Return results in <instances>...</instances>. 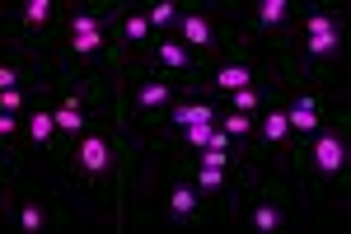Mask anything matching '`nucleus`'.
Returning a JSON list of instances; mask_svg holds the SVG:
<instances>
[{
  "instance_id": "obj_13",
  "label": "nucleus",
  "mask_w": 351,
  "mask_h": 234,
  "mask_svg": "<svg viewBox=\"0 0 351 234\" xmlns=\"http://www.w3.org/2000/svg\"><path fill=\"white\" fill-rule=\"evenodd\" d=\"M160 215L164 220H178V225H206V220H216V211L206 207V197L188 178H178V174H169V192H164Z\"/></svg>"
},
{
  "instance_id": "obj_5",
  "label": "nucleus",
  "mask_w": 351,
  "mask_h": 234,
  "mask_svg": "<svg viewBox=\"0 0 351 234\" xmlns=\"http://www.w3.org/2000/svg\"><path fill=\"white\" fill-rule=\"evenodd\" d=\"M173 38L197 56V66H202V75H206V66L225 56V47L234 43V28L230 19L220 14L216 5H202V0H188L183 10H178V24H173Z\"/></svg>"
},
{
  "instance_id": "obj_16",
  "label": "nucleus",
  "mask_w": 351,
  "mask_h": 234,
  "mask_svg": "<svg viewBox=\"0 0 351 234\" xmlns=\"http://www.w3.org/2000/svg\"><path fill=\"white\" fill-rule=\"evenodd\" d=\"M281 84H286L281 75L258 80V84H243V89H234V94H225V104H220V108H230V113H243V117H258V113H263L271 99H281Z\"/></svg>"
},
{
  "instance_id": "obj_1",
  "label": "nucleus",
  "mask_w": 351,
  "mask_h": 234,
  "mask_svg": "<svg viewBox=\"0 0 351 234\" xmlns=\"http://www.w3.org/2000/svg\"><path fill=\"white\" fill-rule=\"evenodd\" d=\"M66 169L84 183V187H94L104 202H112V215H117V225H127V178H132V141H127V127H104L99 117H94V127L75 136V145H71V155H66Z\"/></svg>"
},
{
  "instance_id": "obj_7",
  "label": "nucleus",
  "mask_w": 351,
  "mask_h": 234,
  "mask_svg": "<svg viewBox=\"0 0 351 234\" xmlns=\"http://www.w3.org/2000/svg\"><path fill=\"white\" fill-rule=\"evenodd\" d=\"M0 215H10L19 230L38 234V230H66L71 225V211H61L47 202V192L43 187H33V183L14 178L5 192H0Z\"/></svg>"
},
{
  "instance_id": "obj_8",
  "label": "nucleus",
  "mask_w": 351,
  "mask_h": 234,
  "mask_svg": "<svg viewBox=\"0 0 351 234\" xmlns=\"http://www.w3.org/2000/svg\"><path fill=\"white\" fill-rule=\"evenodd\" d=\"M243 197H253L248 202V225L263 234H276L286 230L291 220H295V192H291V183L281 178V174H267V178L258 183V187H248Z\"/></svg>"
},
{
  "instance_id": "obj_18",
  "label": "nucleus",
  "mask_w": 351,
  "mask_h": 234,
  "mask_svg": "<svg viewBox=\"0 0 351 234\" xmlns=\"http://www.w3.org/2000/svg\"><path fill=\"white\" fill-rule=\"evenodd\" d=\"M0 145L24 155V113H0Z\"/></svg>"
},
{
  "instance_id": "obj_3",
  "label": "nucleus",
  "mask_w": 351,
  "mask_h": 234,
  "mask_svg": "<svg viewBox=\"0 0 351 234\" xmlns=\"http://www.w3.org/2000/svg\"><path fill=\"white\" fill-rule=\"evenodd\" d=\"M286 169L304 183V192L314 202L328 192V183L347 187V174H351V113L347 108L337 117H324V127L314 131L309 141H291Z\"/></svg>"
},
{
  "instance_id": "obj_2",
  "label": "nucleus",
  "mask_w": 351,
  "mask_h": 234,
  "mask_svg": "<svg viewBox=\"0 0 351 234\" xmlns=\"http://www.w3.org/2000/svg\"><path fill=\"white\" fill-rule=\"evenodd\" d=\"M112 19H117V0H84L61 19V43L56 61H47L56 75H99L94 66H108L112 75L122 71V56L112 43Z\"/></svg>"
},
{
  "instance_id": "obj_17",
  "label": "nucleus",
  "mask_w": 351,
  "mask_h": 234,
  "mask_svg": "<svg viewBox=\"0 0 351 234\" xmlns=\"http://www.w3.org/2000/svg\"><path fill=\"white\" fill-rule=\"evenodd\" d=\"M178 10H183V0H150V5H145V19H150L155 33H173Z\"/></svg>"
},
{
  "instance_id": "obj_15",
  "label": "nucleus",
  "mask_w": 351,
  "mask_h": 234,
  "mask_svg": "<svg viewBox=\"0 0 351 234\" xmlns=\"http://www.w3.org/2000/svg\"><path fill=\"white\" fill-rule=\"evenodd\" d=\"M216 117H220V99L202 89V94H183L178 104L164 113L160 127L164 131H183V127H197V122H216Z\"/></svg>"
},
{
  "instance_id": "obj_14",
  "label": "nucleus",
  "mask_w": 351,
  "mask_h": 234,
  "mask_svg": "<svg viewBox=\"0 0 351 234\" xmlns=\"http://www.w3.org/2000/svg\"><path fill=\"white\" fill-rule=\"evenodd\" d=\"M328 117V104L319 89L309 84H291V104H286V122H291V141H309L314 131L324 127Z\"/></svg>"
},
{
  "instance_id": "obj_11",
  "label": "nucleus",
  "mask_w": 351,
  "mask_h": 234,
  "mask_svg": "<svg viewBox=\"0 0 351 234\" xmlns=\"http://www.w3.org/2000/svg\"><path fill=\"white\" fill-rule=\"evenodd\" d=\"M47 89H52V80H47ZM47 89H43V94L33 99V108L24 113V145L28 150H43L52 164H66V145H61V131H56V122H52Z\"/></svg>"
},
{
  "instance_id": "obj_12",
  "label": "nucleus",
  "mask_w": 351,
  "mask_h": 234,
  "mask_svg": "<svg viewBox=\"0 0 351 234\" xmlns=\"http://www.w3.org/2000/svg\"><path fill=\"white\" fill-rule=\"evenodd\" d=\"M112 43H117V56H122V66L145 56V47L155 43V28H150V19H145V10H141V5H122V0H117Z\"/></svg>"
},
{
  "instance_id": "obj_10",
  "label": "nucleus",
  "mask_w": 351,
  "mask_h": 234,
  "mask_svg": "<svg viewBox=\"0 0 351 234\" xmlns=\"http://www.w3.org/2000/svg\"><path fill=\"white\" fill-rule=\"evenodd\" d=\"M291 28H295V0H258L253 14H248V33L271 38L267 43L271 56L291 52Z\"/></svg>"
},
{
  "instance_id": "obj_6",
  "label": "nucleus",
  "mask_w": 351,
  "mask_h": 234,
  "mask_svg": "<svg viewBox=\"0 0 351 234\" xmlns=\"http://www.w3.org/2000/svg\"><path fill=\"white\" fill-rule=\"evenodd\" d=\"M276 61V56H271ZM267 56L258 52V47H248V43H230L225 47V56H216L211 66H206V94H216V99H225V94H234V89H243V84H258V80H271V75H281V66H271Z\"/></svg>"
},
{
  "instance_id": "obj_4",
  "label": "nucleus",
  "mask_w": 351,
  "mask_h": 234,
  "mask_svg": "<svg viewBox=\"0 0 351 234\" xmlns=\"http://www.w3.org/2000/svg\"><path fill=\"white\" fill-rule=\"evenodd\" d=\"M342 47H347V19H342V5H332V0H319L309 14H304V24H300L295 43H291V66H309L314 75L324 80L337 61H342Z\"/></svg>"
},
{
  "instance_id": "obj_9",
  "label": "nucleus",
  "mask_w": 351,
  "mask_h": 234,
  "mask_svg": "<svg viewBox=\"0 0 351 234\" xmlns=\"http://www.w3.org/2000/svg\"><path fill=\"white\" fill-rule=\"evenodd\" d=\"M141 71H155V75H169V80H202V66H197V56L173 38V33H155V43L145 47L141 61H132Z\"/></svg>"
}]
</instances>
